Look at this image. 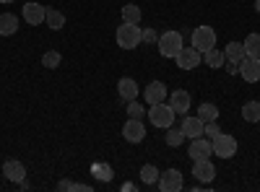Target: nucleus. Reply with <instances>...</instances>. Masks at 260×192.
<instances>
[{
    "label": "nucleus",
    "instance_id": "1",
    "mask_svg": "<svg viewBox=\"0 0 260 192\" xmlns=\"http://www.w3.org/2000/svg\"><path fill=\"white\" fill-rule=\"evenodd\" d=\"M159 52L164 55V57H177L180 55V50L185 47V36L180 34V31H164V34H159Z\"/></svg>",
    "mask_w": 260,
    "mask_h": 192
},
{
    "label": "nucleus",
    "instance_id": "2",
    "mask_svg": "<svg viewBox=\"0 0 260 192\" xmlns=\"http://www.w3.org/2000/svg\"><path fill=\"white\" fill-rule=\"evenodd\" d=\"M175 117H177V114L172 112V106H169L167 101L148 106V120H151V125H154V127H161V130H167V127L175 125Z\"/></svg>",
    "mask_w": 260,
    "mask_h": 192
},
{
    "label": "nucleus",
    "instance_id": "3",
    "mask_svg": "<svg viewBox=\"0 0 260 192\" xmlns=\"http://www.w3.org/2000/svg\"><path fill=\"white\" fill-rule=\"evenodd\" d=\"M141 31L143 29H138V24H120V29H117V45L122 47V50H136L138 45H141Z\"/></svg>",
    "mask_w": 260,
    "mask_h": 192
},
{
    "label": "nucleus",
    "instance_id": "4",
    "mask_svg": "<svg viewBox=\"0 0 260 192\" xmlns=\"http://www.w3.org/2000/svg\"><path fill=\"white\" fill-rule=\"evenodd\" d=\"M192 47L198 50V52H206L211 47H216V31L211 26H198V29H192Z\"/></svg>",
    "mask_w": 260,
    "mask_h": 192
},
{
    "label": "nucleus",
    "instance_id": "5",
    "mask_svg": "<svg viewBox=\"0 0 260 192\" xmlns=\"http://www.w3.org/2000/svg\"><path fill=\"white\" fill-rule=\"evenodd\" d=\"M211 143H213V153L219 156V159H232L237 153V140L229 133H219Z\"/></svg>",
    "mask_w": 260,
    "mask_h": 192
},
{
    "label": "nucleus",
    "instance_id": "6",
    "mask_svg": "<svg viewBox=\"0 0 260 192\" xmlns=\"http://www.w3.org/2000/svg\"><path fill=\"white\" fill-rule=\"evenodd\" d=\"M201 60H203V55L195 50L192 45H190V47H182L180 55L175 57V62H177V68H180V70H195V68L201 65Z\"/></svg>",
    "mask_w": 260,
    "mask_h": 192
},
{
    "label": "nucleus",
    "instance_id": "7",
    "mask_svg": "<svg viewBox=\"0 0 260 192\" xmlns=\"http://www.w3.org/2000/svg\"><path fill=\"white\" fill-rule=\"evenodd\" d=\"M182 187H185V182H182V174L177 169H167V172L159 174V189L161 192H180Z\"/></svg>",
    "mask_w": 260,
    "mask_h": 192
},
{
    "label": "nucleus",
    "instance_id": "8",
    "mask_svg": "<svg viewBox=\"0 0 260 192\" xmlns=\"http://www.w3.org/2000/svg\"><path fill=\"white\" fill-rule=\"evenodd\" d=\"M167 104L172 106V112L175 114H187L190 112V94L187 91H182V89H177V91H169V96H167Z\"/></svg>",
    "mask_w": 260,
    "mask_h": 192
},
{
    "label": "nucleus",
    "instance_id": "9",
    "mask_svg": "<svg viewBox=\"0 0 260 192\" xmlns=\"http://www.w3.org/2000/svg\"><path fill=\"white\" fill-rule=\"evenodd\" d=\"M122 138L127 143H141L146 138V125L143 120H133V117H127V122L122 125Z\"/></svg>",
    "mask_w": 260,
    "mask_h": 192
},
{
    "label": "nucleus",
    "instance_id": "10",
    "mask_svg": "<svg viewBox=\"0 0 260 192\" xmlns=\"http://www.w3.org/2000/svg\"><path fill=\"white\" fill-rule=\"evenodd\" d=\"M190 161H198V159H211V153H213V143L206 138V135H201V138H192L190 140Z\"/></svg>",
    "mask_w": 260,
    "mask_h": 192
},
{
    "label": "nucleus",
    "instance_id": "11",
    "mask_svg": "<svg viewBox=\"0 0 260 192\" xmlns=\"http://www.w3.org/2000/svg\"><path fill=\"white\" fill-rule=\"evenodd\" d=\"M167 96H169V91H167V86H164V81H151L148 86L143 89V99H146L148 106L167 101Z\"/></svg>",
    "mask_w": 260,
    "mask_h": 192
},
{
    "label": "nucleus",
    "instance_id": "12",
    "mask_svg": "<svg viewBox=\"0 0 260 192\" xmlns=\"http://www.w3.org/2000/svg\"><path fill=\"white\" fill-rule=\"evenodd\" d=\"M192 177L198 179V182H213L216 177V166L211 159H198V161H192Z\"/></svg>",
    "mask_w": 260,
    "mask_h": 192
},
{
    "label": "nucleus",
    "instance_id": "13",
    "mask_svg": "<svg viewBox=\"0 0 260 192\" xmlns=\"http://www.w3.org/2000/svg\"><path fill=\"white\" fill-rule=\"evenodd\" d=\"M3 174H6V179H8V182L21 184V182L26 179V166L21 164L18 159H8V161L3 164Z\"/></svg>",
    "mask_w": 260,
    "mask_h": 192
},
{
    "label": "nucleus",
    "instance_id": "14",
    "mask_svg": "<svg viewBox=\"0 0 260 192\" xmlns=\"http://www.w3.org/2000/svg\"><path fill=\"white\" fill-rule=\"evenodd\" d=\"M240 75L247 83H257L260 81V57H245L240 62Z\"/></svg>",
    "mask_w": 260,
    "mask_h": 192
},
{
    "label": "nucleus",
    "instance_id": "15",
    "mask_svg": "<svg viewBox=\"0 0 260 192\" xmlns=\"http://www.w3.org/2000/svg\"><path fill=\"white\" fill-rule=\"evenodd\" d=\"M21 16H24L26 24L39 26V24H45L47 8H45V6H39V3H26V6H24V11H21Z\"/></svg>",
    "mask_w": 260,
    "mask_h": 192
},
{
    "label": "nucleus",
    "instance_id": "16",
    "mask_svg": "<svg viewBox=\"0 0 260 192\" xmlns=\"http://www.w3.org/2000/svg\"><path fill=\"white\" fill-rule=\"evenodd\" d=\"M203 125H206V122H203L198 114H195V117H187V114H185L180 127H182L185 138H190V140H192V138H201V135H203Z\"/></svg>",
    "mask_w": 260,
    "mask_h": 192
},
{
    "label": "nucleus",
    "instance_id": "17",
    "mask_svg": "<svg viewBox=\"0 0 260 192\" xmlns=\"http://www.w3.org/2000/svg\"><path fill=\"white\" fill-rule=\"evenodd\" d=\"M117 94H120L122 101H133L141 91H138V83H136L133 78H120V83H117Z\"/></svg>",
    "mask_w": 260,
    "mask_h": 192
},
{
    "label": "nucleus",
    "instance_id": "18",
    "mask_svg": "<svg viewBox=\"0 0 260 192\" xmlns=\"http://www.w3.org/2000/svg\"><path fill=\"white\" fill-rule=\"evenodd\" d=\"M201 55H203V62H206L208 68H213V70L224 68V62H226L224 50H216V47H211V50H206V52H201Z\"/></svg>",
    "mask_w": 260,
    "mask_h": 192
},
{
    "label": "nucleus",
    "instance_id": "19",
    "mask_svg": "<svg viewBox=\"0 0 260 192\" xmlns=\"http://www.w3.org/2000/svg\"><path fill=\"white\" fill-rule=\"evenodd\" d=\"M224 55H226V62H237V65H240V62L247 57L242 42H229V45L224 47Z\"/></svg>",
    "mask_w": 260,
    "mask_h": 192
},
{
    "label": "nucleus",
    "instance_id": "20",
    "mask_svg": "<svg viewBox=\"0 0 260 192\" xmlns=\"http://www.w3.org/2000/svg\"><path fill=\"white\" fill-rule=\"evenodd\" d=\"M91 174H94L99 182H112L115 169L107 164V161H94V164H91Z\"/></svg>",
    "mask_w": 260,
    "mask_h": 192
},
{
    "label": "nucleus",
    "instance_id": "21",
    "mask_svg": "<svg viewBox=\"0 0 260 192\" xmlns=\"http://www.w3.org/2000/svg\"><path fill=\"white\" fill-rule=\"evenodd\" d=\"M16 31H18V18L13 13L0 16V36H13Z\"/></svg>",
    "mask_w": 260,
    "mask_h": 192
},
{
    "label": "nucleus",
    "instance_id": "22",
    "mask_svg": "<svg viewBox=\"0 0 260 192\" xmlns=\"http://www.w3.org/2000/svg\"><path fill=\"white\" fill-rule=\"evenodd\" d=\"M159 174H161V172H159L154 164H143V166H141V182L148 184V187H151V184H159Z\"/></svg>",
    "mask_w": 260,
    "mask_h": 192
},
{
    "label": "nucleus",
    "instance_id": "23",
    "mask_svg": "<svg viewBox=\"0 0 260 192\" xmlns=\"http://www.w3.org/2000/svg\"><path fill=\"white\" fill-rule=\"evenodd\" d=\"M45 21H47V29H52V31H57V29L65 26V16H62V11H57V8H47Z\"/></svg>",
    "mask_w": 260,
    "mask_h": 192
},
{
    "label": "nucleus",
    "instance_id": "24",
    "mask_svg": "<svg viewBox=\"0 0 260 192\" xmlns=\"http://www.w3.org/2000/svg\"><path fill=\"white\" fill-rule=\"evenodd\" d=\"M164 140H167V145H172V148H177V145H182V140H185V133H182V127H167V133H164Z\"/></svg>",
    "mask_w": 260,
    "mask_h": 192
},
{
    "label": "nucleus",
    "instance_id": "25",
    "mask_svg": "<svg viewBox=\"0 0 260 192\" xmlns=\"http://www.w3.org/2000/svg\"><path fill=\"white\" fill-rule=\"evenodd\" d=\"M198 117H201L203 122H213V120H219V106L203 101V104L198 106Z\"/></svg>",
    "mask_w": 260,
    "mask_h": 192
},
{
    "label": "nucleus",
    "instance_id": "26",
    "mask_svg": "<svg viewBox=\"0 0 260 192\" xmlns=\"http://www.w3.org/2000/svg\"><path fill=\"white\" fill-rule=\"evenodd\" d=\"M242 45H245V55L247 57H260V34H250Z\"/></svg>",
    "mask_w": 260,
    "mask_h": 192
},
{
    "label": "nucleus",
    "instance_id": "27",
    "mask_svg": "<svg viewBox=\"0 0 260 192\" xmlns=\"http://www.w3.org/2000/svg\"><path fill=\"white\" fill-rule=\"evenodd\" d=\"M60 62H62V55H60L57 50H47L45 55H42V65H45L47 70H55V68H60Z\"/></svg>",
    "mask_w": 260,
    "mask_h": 192
},
{
    "label": "nucleus",
    "instance_id": "28",
    "mask_svg": "<svg viewBox=\"0 0 260 192\" xmlns=\"http://www.w3.org/2000/svg\"><path fill=\"white\" fill-rule=\"evenodd\" d=\"M122 21L125 24H141V8L133 6V3L122 6Z\"/></svg>",
    "mask_w": 260,
    "mask_h": 192
},
{
    "label": "nucleus",
    "instance_id": "29",
    "mask_svg": "<svg viewBox=\"0 0 260 192\" xmlns=\"http://www.w3.org/2000/svg\"><path fill=\"white\" fill-rule=\"evenodd\" d=\"M242 117L247 122H260V101H247L242 106Z\"/></svg>",
    "mask_w": 260,
    "mask_h": 192
},
{
    "label": "nucleus",
    "instance_id": "30",
    "mask_svg": "<svg viewBox=\"0 0 260 192\" xmlns=\"http://www.w3.org/2000/svg\"><path fill=\"white\" fill-rule=\"evenodd\" d=\"M148 112L143 109V104H138L136 99L133 101H127V117H133V120H143Z\"/></svg>",
    "mask_w": 260,
    "mask_h": 192
},
{
    "label": "nucleus",
    "instance_id": "31",
    "mask_svg": "<svg viewBox=\"0 0 260 192\" xmlns=\"http://www.w3.org/2000/svg\"><path fill=\"white\" fill-rule=\"evenodd\" d=\"M57 189H76V192H89V184H78V182H71V179H62L60 184H57Z\"/></svg>",
    "mask_w": 260,
    "mask_h": 192
},
{
    "label": "nucleus",
    "instance_id": "32",
    "mask_svg": "<svg viewBox=\"0 0 260 192\" xmlns=\"http://www.w3.org/2000/svg\"><path fill=\"white\" fill-rule=\"evenodd\" d=\"M219 133H221V127H219V122H216V120H213V122H206V125H203V135H206L208 140H213V138L219 135Z\"/></svg>",
    "mask_w": 260,
    "mask_h": 192
},
{
    "label": "nucleus",
    "instance_id": "33",
    "mask_svg": "<svg viewBox=\"0 0 260 192\" xmlns=\"http://www.w3.org/2000/svg\"><path fill=\"white\" fill-rule=\"evenodd\" d=\"M141 42H146V45H154V42H159L156 29H143V31H141Z\"/></svg>",
    "mask_w": 260,
    "mask_h": 192
},
{
    "label": "nucleus",
    "instance_id": "34",
    "mask_svg": "<svg viewBox=\"0 0 260 192\" xmlns=\"http://www.w3.org/2000/svg\"><path fill=\"white\" fill-rule=\"evenodd\" d=\"M224 68H226L229 75H240V65H237V62H224Z\"/></svg>",
    "mask_w": 260,
    "mask_h": 192
},
{
    "label": "nucleus",
    "instance_id": "35",
    "mask_svg": "<svg viewBox=\"0 0 260 192\" xmlns=\"http://www.w3.org/2000/svg\"><path fill=\"white\" fill-rule=\"evenodd\" d=\"M255 11L260 13V0H255Z\"/></svg>",
    "mask_w": 260,
    "mask_h": 192
},
{
    "label": "nucleus",
    "instance_id": "36",
    "mask_svg": "<svg viewBox=\"0 0 260 192\" xmlns=\"http://www.w3.org/2000/svg\"><path fill=\"white\" fill-rule=\"evenodd\" d=\"M0 3H13V0H0Z\"/></svg>",
    "mask_w": 260,
    "mask_h": 192
},
{
    "label": "nucleus",
    "instance_id": "37",
    "mask_svg": "<svg viewBox=\"0 0 260 192\" xmlns=\"http://www.w3.org/2000/svg\"><path fill=\"white\" fill-rule=\"evenodd\" d=\"M257 125H260V122H257Z\"/></svg>",
    "mask_w": 260,
    "mask_h": 192
}]
</instances>
